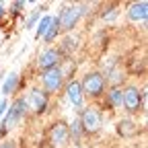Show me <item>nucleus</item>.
<instances>
[{
    "instance_id": "f257e3e1",
    "label": "nucleus",
    "mask_w": 148,
    "mask_h": 148,
    "mask_svg": "<svg viewBox=\"0 0 148 148\" xmlns=\"http://www.w3.org/2000/svg\"><path fill=\"white\" fill-rule=\"evenodd\" d=\"M146 88L138 84H123L121 88V109H125L127 115H138L146 111Z\"/></svg>"
},
{
    "instance_id": "f03ea898",
    "label": "nucleus",
    "mask_w": 148,
    "mask_h": 148,
    "mask_svg": "<svg viewBox=\"0 0 148 148\" xmlns=\"http://www.w3.org/2000/svg\"><path fill=\"white\" fill-rule=\"evenodd\" d=\"M80 82V90L84 95V101H99L103 99L105 90H107V82H105V76L101 70H88L82 74V78L78 80Z\"/></svg>"
},
{
    "instance_id": "7ed1b4c3",
    "label": "nucleus",
    "mask_w": 148,
    "mask_h": 148,
    "mask_svg": "<svg viewBox=\"0 0 148 148\" xmlns=\"http://www.w3.org/2000/svg\"><path fill=\"white\" fill-rule=\"evenodd\" d=\"M76 117H78V121L82 125L84 136H97V134H101L105 119H103V111L97 105H84L78 111Z\"/></svg>"
},
{
    "instance_id": "20e7f679",
    "label": "nucleus",
    "mask_w": 148,
    "mask_h": 148,
    "mask_svg": "<svg viewBox=\"0 0 148 148\" xmlns=\"http://www.w3.org/2000/svg\"><path fill=\"white\" fill-rule=\"evenodd\" d=\"M88 12V4H64L60 8V12L56 14L58 16V23H60V31L62 35H68L70 31H74L80 23V18Z\"/></svg>"
},
{
    "instance_id": "39448f33",
    "label": "nucleus",
    "mask_w": 148,
    "mask_h": 148,
    "mask_svg": "<svg viewBox=\"0 0 148 148\" xmlns=\"http://www.w3.org/2000/svg\"><path fill=\"white\" fill-rule=\"evenodd\" d=\"M27 115H29V111H27V105H25V97L23 95H16V97H12V101H10L8 109H6V113L2 117V121H0V125H4L10 132V130H14L16 125H21Z\"/></svg>"
},
{
    "instance_id": "423d86ee",
    "label": "nucleus",
    "mask_w": 148,
    "mask_h": 148,
    "mask_svg": "<svg viewBox=\"0 0 148 148\" xmlns=\"http://www.w3.org/2000/svg\"><path fill=\"white\" fill-rule=\"evenodd\" d=\"M45 142L49 148H70V132H68V121L56 119L51 125L45 130Z\"/></svg>"
},
{
    "instance_id": "0eeeda50",
    "label": "nucleus",
    "mask_w": 148,
    "mask_h": 148,
    "mask_svg": "<svg viewBox=\"0 0 148 148\" xmlns=\"http://www.w3.org/2000/svg\"><path fill=\"white\" fill-rule=\"evenodd\" d=\"M64 84H66V78L64 74L58 68H51V70H45V72H39V88L45 92V95H58V92L64 90Z\"/></svg>"
},
{
    "instance_id": "6e6552de",
    "label": "nucleus",
    "mask_w": 148,
    "mask_h": 148,
    "mask_svg": "<svg viewBox=\"0 0 148 148\" xmlns=\"http://www.w3.org/2000/svg\"><path fill=\"white\" fill-rule=\"evenodd\" d=\"M25 105H27V111L33 115H45L47 109H49V95L39 88V86H31L27 92H25Z\"/></svg>"
},
{
    "instance_id": "1a4fd4ad",
    "label": "nucleus",
    "mask_w": 148,
    "mask_h": 148,
    "mask_svg": "<svg viewBox=\"0 0 148 148\" xmlns=\"http://www.w3.org/2000/svg\"><path fill=\"white\" fill-rule=\"evenodd\" d=\"M62 62H64V56L56 45H45L43 49H39V53H37V58H35V66H37L39 72L58 68Z\"/></svg>"
},
{
    "instance_id": "9d476101",
    "label": "nucleus",
    "mask_w": 148,
    "mask_h": 148,
    "mask_svg": "<svg viewBox=\"0 0 148 148\" xmlns=\"http://www.w3.org/2000/svg\"><path fill=\"white\" fill-rule=\"evenodd\" d=\"M64 95H66L68 103L72 105V109L76 111V113L84 107V95H82V90H80V82L76 78H72V80H68L64 84Z\"/></svg>"
},
{
    "instance_id": "9b49d317",
    "label": "nucleus",
    "mask_w": 148,
    "mask_h": 148,
    "mask_svg": "<svg viewBox=\"0 0 148 148\" xmlns=\"http://www.w3.org/2000/svg\"><path fill=\"white\" fill-rule=\"evenodd\" d=\"M125 16H127V21L130 23H146L148 21V2L146 0H142V2H132V4H127L125 8Z\"/></svg>"
},
{
    "instance_id": "f8f14e48",
    "label": "nucleus",
    "mask_w": 148,
    "mask_h": 148,
    "mask_svg": "<svg viewBox=\"0 0 148 148\" xmlns=\"http://www.w3.org/2000/svg\"><path fill=\"white\" fill-rule=\"evenodd\" d=\"M18 88H21V74L18 72H8L4 80H2V86H0V97H16L18 95Z\"/></svg>"
},
{
    "instance_id": "ddd939ff",
    "label": "nucleus",
    "mask_w": 148,
    "mask_h": 148,
    "mask_svg": "<svg viewBox=\"0 0 148 148\" xmlns=\"http://www.w3.org/2000/svg\"><path fill=\"white\" fill-rule=\"evenodd\" d=\"M105 76V82H107V88H111V86H123L125 84V78H127V72H125V68L123 66H113L109 72H105L103 74Z\"/></svg>"
},
{
    "instance_id": "4468645a",
    "label": "nucleus",
    "mask_w": 148,
    "mask_h": 148,
    "mask_svg": "<svg viewBox=\"0 0 148 148\" xmlns=\"http://www.w3.org/2000/svg\"><path fill=\"white\" fill-rule=\"evenodd\" d=\"M121 88L123 86H111L105 90V95H103V107L109 111H117L121 109Z\"/></svg>"
},
{
    "instance_id": "2eb2a0df",
    "label": "nucleus",
    "mask_w": 148,
    "mask_h": 148,
    "mask_svg": "<svg viewBox=\"0 0 148 148\" xmlns=\"http://www.w3.org/2000/svg\"><path fill=\"white\" fill-rule=\"evenodd\" d=\"M78 45H80V39H78L76 35H74V37L72 35H64L62 41H60V45H58V49L62 51L64 58H72L74 51L78 49Z\"/></svg>"
},
{
    "instance_id": "dca6fc26",
    "label": "nucleus",
    "mask_w": 148,
    "mask_h": 148,
    "mask_svg": "<svg viewBox=\"0 0 148 148\" xmlns=\"http://www.w3.org/2000/svg\"><path fill=\"white\" fill-rule=\"evenodd\" d=\"M117 132H119L121 138H134V136L140 132V127H138V123H136L132 117H123V119H119V123H117Z\"/></svg>"
},
{
    "instance_id": "f3484780",
    "label": "nucleus",
    "mask_w": 148,
    "mask_h": 148,
    "mask_svg": "<svg viewBox=\"0 0 148 148\" xmlns=\"http://www.w3.org/2000/svg\"><path fill=\"white\" fill-rule=\"evenodd\" d=\"M60 35H62V31H60V23H58V16L53 14L51 23H49V29H47V33L41 37V43H43V45H53V41L58 39Z\"/></svg>"
},
{
    "instance_id": "a211bd4d",
    "label": "nucleus",
    "mask_w": 148,
    "mask_h": 148,
    "mask_svg": "<svg viewBox=\"0 0 148 148\" xmlns=\"http://www.w3.org/2000/svg\"><path fill=\"white\" fill-rule=\"evenodd\" d=\"M68 132H70V140H72L74 144H82L84 132H82V125H80L78 117H74L72 121H68Z\"/></svg>"
},
{
    "instance_id": "6ab92c4d",
    "label": "nucleus",
    "mask_w": 148,
    "mask_h": 148,
    "mask_svg": "<svg viewBox=\"0 0 148 148\" xmlns=\"http://www.w3.org/2000/svg\"><path fill=\"white\" fill-rule=\"evenodd\" d=\"M45 10H47V6L35 8V10H33V12H31V14L25 18V25H23V27H25V31H31V29H35V27H37V23L41 21V16H43V12H45Z\"/></svg>"
},
{
    "instance_id": "aec40b11",
    "label": "nucleus",
    "mask_w": 148,
    "mask_h": 148,
    "mask_svg": "<svg viewBox=\"0 0 148 148\" xmlns=\"http://www.w3.org/2000/svg\"><path fill=\"white\" fill-rule=\"evenodd\" d=\"M51 18H53V14H43V16H41V21L37 23V27H35V39H41V37L47 33Z\"/></svg>"
},
{
    "instance_id": "412c9836",
    "label": "nucleus",
    "mask_w": 148,
    "mask_h": 148,
    "mask_svg": "<svg viewBox=\"0 0 148 148\" xmlns=\"http://www.w3.org/2000/svg\"><path fill=\"white\" fill-rule=\"evenodd\" d=\"M117 14H119L117 4H111V6H107V10L101 12V18H103V21H107V23H113L115 18H117Z\"/></svg>"
},
{
    "instance_id": "4be33fe9",
    "label": "nucleus",
    "mask_w": 148,
    "mask_h": 148,
    "mask_svg": "<svg viewBox=\"0 0 148 148\" xmlns=\"http://www.w3.org/2000/svg\"><path fill=\"white\" fill-rule=\"evenodd\" d=\"M23 8H25V2H23V0H18V2H12V4H10V8H6V10H10V12L16 16Z\"/></svg>"
},
{
    "instance_id": "5701e85b",
    "label": "nucleus",
    "mask_w": 148,
    "mask_h": 148,
    "mask_svg": "<svg viewBox=\"0 0 148 148\" xmlns=\"http://www.w3.org/2000/svg\"><path fill=\"white\" fill-rule=\"evenodd\" d=\"M0 148H18V144H16V140L4 138V140H0Z\"/></svg>"
},
{
    "instance_id": "b1692460",
    "label": "nucleus",
    "mask_w": 148,
    "mask_h": 148,
    "mask_svg": "<svg viewBox=\"0 0 148 148\" xmlns=\"http://www.w3.org/2000/svg\"><path fill=\"white\" fill-rule=\"evenodd\" d=\"M8 105H10V101H8V99H4V97H0V117H4V113H6V109H8Z\"/></svg>"
},
{
    "instance_id": "393cba45",
    "label": "nucleus",
    "mask_w": 148,
    "mask_h": 148,
    "mask_svg": "<svg viewBox=\"0 0 148 148\" xmlns=\"http://www.w3.org/2000/svg\"><path fill=\"white\" fill-rule=\"evenodd\" d=\"M8 14V10H6V6H4V2H0V21Z\"/></svg>"
},
{
    "instance_id": "a878e982",
    "label": "nucleus",
    "mask_w": 148,
    "mask_h": 148,
    "mask_svg": "<svg viewBox=\"0 0 148 148\" xmlns=\"http://www.w3.org/2000/svg\"><path fill=\"white\" fill-rule=\"evenodd\" d=\"M74 148H86L84 144H74Z\"/></svg>"
}]
</instances>
